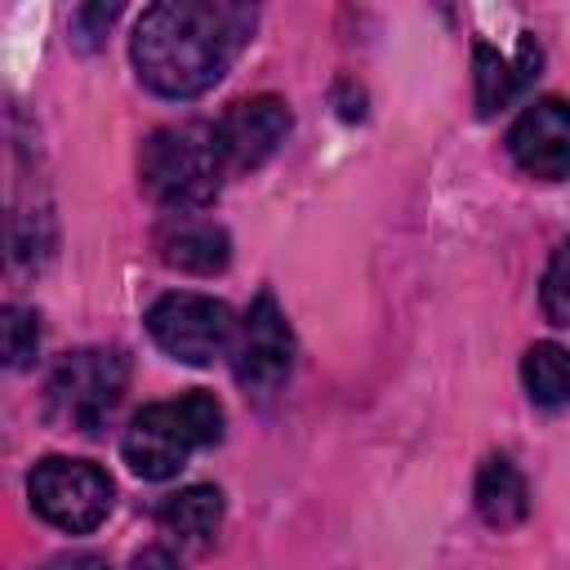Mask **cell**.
<instances>
[{
  "instance_id": "8992f818",
  "label": "cell",
  "mask_w": 570,
  "mask_h": 570,
  "mask_svg": "<svg viewBox=\"0 0 570 570\" xmlns=\"http://www.w3.org/2000/svg\"><path fill=\"white\" fill-rule=\"evenodd\" d=\"M147 334L183 365H209L236 343V316L209 294H165L147 312Z\"/></svg>"
},
{
  "instance_id": "e0dca14e",
  "label": "cell",
  "mask_w": 570,
  "mask_h": 570,
  "mask_svg": "<svg viewBox=\"0 0 570 570\" xmlns=\"http://www.w3.org/2000/svg\"><path fill=\"white\" fill-rule=\"evenodd\" d=\"M116 13H120V4H85V9H76V13H71V40H76L80 49H94L98 36L111 27Z\"/></svg>"
},
{
  "instance_id": "9a60e30c",
  "label": "cell",
  "mask_w": 570,
  "mask_h": 570,
  "mask_svg": "<svg viewBox=\"0 0 570 570\" xmlns=\"http://www.w3.org/2000/svg\"><path fill=\"white\" fill-rule=\"evenodd\" d=\"M0 343H4V361L13 370H27L40 352V321L31 307H4L0 316Z\"/></svg>"
},
{
  "instance_id": "5b68a950",
  "label": "cell",
  "mask_w": 570,
  "mask_h": 570,
  "mask_svg": "<svg viewBox=\"0 0 570 570\" xmlns=\"http://www.w3.org/2000/svg\"><path fill=\"white\" fill-rule=\"evenodd\" d=\"M27 494L31 508L67 534H89L111 512V476L89 459H67V454L40 459L27 476Z\"/></svg>"
},
{
  "instance_id": "30bf717a",
  "label": "cell",
  "mask_w": 570,
  "mask_h": 570,
  "mask_svg": "<svg viewBox=\"0 0 570 570\" xmlns=\"http://www.w3.org/2000/svg\"><path fill=\"white\" fill-rule=\"evenodd\" d=\"M156 249L169 267L191 272V276H214L227 267L232 258V236L214 223V218H196V214H169L156 232Z\"/></svg>"
},
{
  "instance_id": "8fae6325",
  "label": "cell",
  "mask_w": 570,
  "mask_h": 570,
  "mask_svg": "<svg viewBox=\"0 0 570 570\" xmlns=\"http://www.w3.org/2000/svg\"><path fill=\"white\" fill-rule=\"evenodd\" d=\"M472 67H476V111H481V116H494V111H503V107L521 94V85H525L530 76H539V71H534V67H539V45H534L530 36H521L517 58H503L499 49L476 45V49H472Z\"/></svg>"
},
{
  "instance_id": "d6986e66",
  "label": "cell",
  "mask_w": 570,
  "mask_h": 570,
  "mask_svg": "<svg viewBox=\"0 0 570 570\" xmlns=\"http://www.w3.org/2000/svg\"><path fill=\"white\" fill-rule=\"evenodd\" d=\"M129 570H178V561L169 557V552H160V548H147V552H138L134 557V566Z\"/></svg>"
},
{
  "instance_id": "ac0fdd59",
  "label": "cell",
  "mask_w": 570,
  "mask_h": 570,
  "mask_svg": "<svg viewBox=\"0 0 570 570\" xmlns=\"http://www.w3.org/2000/svg\"><path fill=\"white\" fill-rule=\"evenodd\" d=\"M40 570H111V566H107V557H98V552H62V557L45 561Z\"/></svg>"
},
{
  "instance_id": "5bb4252c",
  "label": "cell",
  "mask_w": 570,
  "mask_h": 570,
  "mask_svg": "<svg viewBox=\"0 0 570 570\" xmlns=\"http://www.w3.org/2000/svg\"><path fill=\"white\" fill-rule=\"evenodd\" d=\"M525 396L543 410H561L570 401V352L561 343H534L521 356Z\"/></svg>"
},
{
  "instance_id": "9c48e42d",
  "label": "cell",
  "mask_w": 570,
  "mask_h": 570,
  "mask_svg": "<svg viewBox=\"0 0 570 570\" xmlns=\"http://www.w3.org/2000/svg\"><path fill=\"white\" fill-rule=\"evenodd\" d=\"M218 125V138H223V151H227V169H258L289 134V107L285 98L276 94H254V98H240L227 107Z\"/></svg>"
},
{
  "instance_id": "52a82bcc",
  "label": "cell",
  "mask_w": 570,
  "mask_h": 570,
  "mask_svg": "<svg viewBox=\"0 0 570 570\" xmlns=\"http://www.w3.org/2000/svg\"><path fill=\"white\" fill-rule=\"evenodd\" d=\"M289 365H294V334H289L285 312L276 307V298L263 289L249 303V312L236 330V343H232L236 383L254 396H272L289 379Z\"/></svg>"
},
{
  "instance_id": "277c9868",
  "label": "cell",
  "mask_w": 570,
  "mask_h": 570,
  "mask_svg": "<svg viewBox=\"0 0 570 570\" xmlns=\"http://www.w3.org/2000/svg\"><path fill=\"white\" fill-rule=\"evenodd\" d=\"M129 383V361L116 347H80L67 352L45 387V414L62 428H76L85 436L102 432L111 410L120 405Z\"/></svg>"
},
{
  "instance_id": "4fadbf2b",
  "label": "cell",
  "mask_w": 570,
  "mask_h": 570,
  "mask_svg": "<svg viewBox=\"0 0 570 570\" xmlns=\"http://www.w3.org/2000/svg\"><path fill=\"white\" fill-rule=\"evenodd\" d=\"M156 521L165 534H174L178 543H209L223 525V494L214 485H187L178 494H169L160 508H156Z\"/></svg>"
},
{
  "instance_id": "6da1fadb",
  "label": "cell",
  "mask_w": 570,
  "mask_h": 570,
  "mask_svg": "<svg viewBox=\"0 0 570 570\" xmlns=\"http://www.w3.org/2000/svg\"><path fill=\"white\" fill-rule=\"evenodd\" d=\"M254 31L249 4L227 0H165L142 9L129 58L138 80L160 98H200L214 89Z\"/></svg>"
},
{
  "instance_id": "7a4b0ae2",
  "label": "cell",
  "mask_w": 570,
  "mask_h": 570,
  "mask_svg": "<svg viewBox=\"0 0 570 570\" xmlns=\"http://www.w3.org/2000/svg\"><path fill=\"white\" fill-rule=\"evenodd\" d=\"M227 151L218 138V125L187 120V125H165L147 134L142 156H138V178L142 191L165 205L169 214H191L200 209L227 178Z\"/></svg>"
},
{
  "instance_id": "3957f363",
  "label": "cell",
  "mask_w": 570,
  "mask_h": 570,
  "mask_svg": "<svg viewBox=\"0 0 570 570\" xmlns=\"http://www.w3.org/2000/svg\"><path fill=\"white\" fill-rule=\"evenodd\" d=\"M223 436V405L209 392H187L174 401L142 405L120 441L125 463L142 481H169L187 468V459Z\"/></svg>"
},
{
  "instance_id": "ba28073f",
  "label": "cell",
  "mask_w": 570,
  "mask_h": 570,
  "mask_svg": "<svg viewBox=\"0 0 570 570\" xmlns=\"http://www.w3.org/2000/svg\"><path fill=\"white\" fill-rule=\"evenodd\" d=\"M508 151L539 183L570 178V102L561 98L530 102L508 129Z\"/></svg>"
},
{
  "instance_id": "7c38bea8",
  "label": "cell",
  "mask_w": 570,
  "mask_h": 570,
  "mask_svg": "<svg viewBox=\"0 0 570 570\" xmlns=\"http://www.w3.org/2000/svg\"><path fill=\"white\" fill-rule=\"evenodd\" d=\"M476 512L494 530H512V525L525 521L530 490H525V476L517 472V463L508 454H490L481 463V472H476Z\"/></svg>"
},
{
  "instance_id": "2e32d148",
  "label": "cell",
  "mask_w": 570,
  "mask_h": 570,
  "mask_svg": "<svg viewBox=\"0 0 570 570\" xmlns=\"http://www.w3.org/2000/svg\"><path fill=\"white\" fill-rule=\"evenodd\" d=\"M539 303H543V316L552 325H570V240L557 245V254H552V263L543 272Z\"/></svg>"
}]
</instances>
